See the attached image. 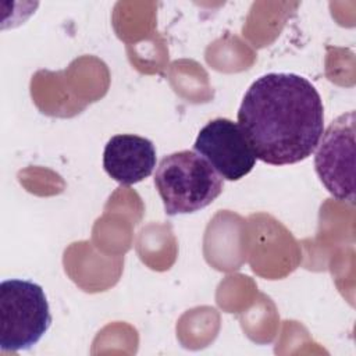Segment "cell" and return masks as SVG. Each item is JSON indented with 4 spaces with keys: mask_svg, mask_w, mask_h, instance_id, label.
Returning <instances> with one entry per match:
<instances>
[{
    "mask_svg": "<svg viewBox=\"0 0 356 356\" xmlns=\"http://www.w3.org/2000/svg\"><path fill=\"white\" fill-rule=\"evenodd\" d=\"M238 124L257 160L271 165L295 164L314 153L324 132V106L305 76L268 72L246 90Z\"/></svg>",
    "mask_w": 356,
    "mask_h": 356,
    "instance_id": "6da1fadb",
    "label": "cell"
},
{
    "mask_svg": "<svg viewBox=\"0 0 356 356\" xmlns=\"http://www.w3.org/2000/svg\"><path fill=\"white\" fill-rule=\"evenodd\" d=\"M314 152V168L325 189L338 200L355 203V111L334 120Z\"/></svg>",
    "mask_w": 356,
    "mask_h": 356,
    "instance_id": "277c9868",
    "label": "cell"
},
{
    "mask_svg": "<svg viewBox=\"0 0 356 356\" xmlns=\"http://www.w3.org/2000/svg\"><path fill=\"white\" fill-rule=\"evenodd\" d=\"M154 186L167 216L189 214L211 204L222 192L224 179L195 150L164 156L154 172Z\"/></svg>",
    "mask_w": 356,
    "mask_h": 356,
    "instance_id": "7a4b0ae2",
    "label": "cell"
},
{
    "mask_svg": "<svg viewBox=\"0 0 356 356\" xmlns=\"http://www.w3.org/2000/svg\"><path fill=\"white\" fill-rule=\"evenodd\" d=\"M103 167L121 185H134L156 168V149L147 138L121 134L108 139L103 152Z\"/></svg>",
    "mask_w": 356,
    "mask_h": 356,
    "instance_id": "8992f818",
    "label": "cell"
},
{
    "mask_svg": "<svg viewBox=\"0 0 356 356\" xmlns=\"http://www.w3.org/2000/svg\"><path fill=\"white\" fill-rule=\"evenodd\" d=\"M51 325L43 288L29 280H4L0 284V349L28 350Z\"/></svg>",
    "mask_w": 356,
    "mask_h": 356,
    "instance_id": "3957f363",
    "label": "cell"
},
{
    "mask_svg": "<svg viewBox=\"0 0 356 356\" xmlns=\"http://www.w3.org/2000/svg\"><path fill=\"white\" fill-rule=\"evenodd\" d=\"M193 150L227 181L246 177L257 160L239 124L228 118L209 121L199 131Z\"/></svg>",
    "mask_w": 356,
    "mask_h": 356,
    "instance_id": "5b68a950",
    "label": "cell"
}]
</instances>
